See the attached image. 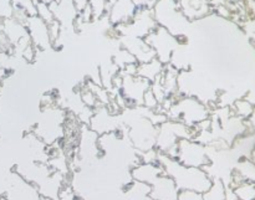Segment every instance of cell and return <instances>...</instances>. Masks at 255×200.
Instances as JSON below:
<instances>
[{
    "label": "cell",
    "mask_w": 255,
    "mask_h": 200,
    "mask_svg": "<svg viewBox=\"0 0 255 200\" xmlns=\"http://www.w3.org/2000/svg\"><path fill=\"white\" fill-rule=\"evenodd\" d=\"M157 161L163 168L164 174L173 179L178 191H193L203 194L211 188L212 179L204 169L187 167L166 154H159Z\"/></svg>",
    "instance_id": "6da1fadb"
},
{
    "label": "cell",
    "mask_w": 255,
    "mask_h": 200,
    "mask_svg": "<svg viewBox=\"0 0 255 200\" xmlns=\"http://www.w3.org/2000/svg\"><path fill=\"white\" fill-rule=\"evenodd\" d=\"M174 159L187 167L202 169L208 163V157H207L203 146L187 138L179 139Z\"/></svg>",
    "instance_id": "7a4b0ae2"
},
{
    "label": "cell",
    "mask_w": 255,
    "mask_h": 200,
    "mask_svg": "<svg viewBox=\"0 0 255 200\" xmlns=\"http://www.w3.org/2000/svg\"><path fill=\"white\" fill-rule=\"evenodd\" d=\"M12 181L10 182V188L6 191V200H42L39 191L30 182L25 181L17 173L11 174Z\"/></svg>",
    "instance_id": "3957f363"
},
{
    "label": "cell",
    "mask_w": 255,
    "mask_h": 200,
    "mask_svg": "<svg viewBox=\"0 0 255 200\" xmlns=\"http://www.w3.org/2000/svg\"><path fill=\"white\" fill-rule=\"evenodd\" d=\"M149 198L152 200H177L178 188L171 177L162 174L151 184Z\"/></svg>",
    "instance_id": "277c9868"
},
{
    "label": "cell",
    "mask_w": 255,
    "mask_h": 200,
    "mask_svg": "<svg viewBox=\"0 0 255 200\" xmlns=\"http://www.w3.org/2000/svg\"><path fill=\"white\" fill-rule=\"evenodd\" d=\"M162 174H164V171L161 164L158 163V161H157L153 162V163H143L137 166L132 171V178L134 179V182L151 186Z\"/></svg>",
    "instance_id": "5b68a950"
},
{
    "label": "cell",
    "mask_w": 255,
    "mask_h": 200,
    "mask_svg": "<svg viewBox=\"0 0 255 200\" xmlns=\"http://www.w3.org/2000/svg\"><path fill=\"white\" fill-rule=\"evenodd\" d=\"M226 193L221 181L212 182L211 188L203 193V200H224Z\"/></svg>",
    "instance_id": "8992f818"
},
{
    "label": "cell",
    "mask_w": 255,
    "mask_h": 200,
    "mask_svg": "<svg viewBox=\"0 0 255 200\" xmlns=\"http://www.w3.org/2000/svg\"><path fill=\"white\" fill-rule=\"evenodd\" d=\"M177 200H203V194L193 191H179Z\"/></svg>",
    "instance_id": "52a82bcc"
},
{
    "label": "cell",
    "mask_w": 255,
    "mask_h": 200,
    "mask_svg": "<svg viewBox=\"0 0 255 200\" xmlns=\"http://www.w3.org/2000/svg\"><path fill=\"white\" fill-rule=\"evenodd\" d=\"M0 200H6V199H5V197H0Z\"/></svg>",
    "instance_id": "ba28073f"
},
{
    "label": "cell",
    "mask_w": 255,
    "mask_h": 200,
    "mask_svg": "<svg viewBox=\"0 0 255 200\" xmlns=\"http://www.w3.org/2000/svg\"><path fill=\"white\" fill-rule=\"evenodd\" d=\"M56 1H57V0H56Z\"/></svg>",
    "instance_id": "9c48e42d"
}]
</instances>
